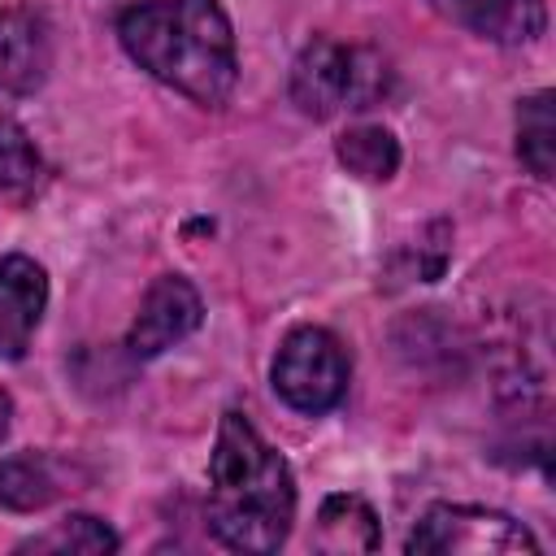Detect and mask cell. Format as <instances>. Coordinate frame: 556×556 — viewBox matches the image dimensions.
I'll return each mask as SVG.
<instances>
[{
	"label": "cell",
	"mask_w": 556,
	"mask_h": 556,
	"mask_svg": "<svg viewBox=\"0 0 556 556\" xmlns=\"http://www.w3.org/2000/svg\"><path fill=\"white\" fill-rule=\"evenodd\" d=\"M295 521L287 460L243 413H226L208 456V526L235 552H278Z\"/></svg>",
	"instance_id": "2"
},
{
	"label": "cell",
	"mask_w": 556,
	"mask_h": 556,
	"mask_svg": "<svg viewBox=\"0 0 556 556\" xmlns=\"http://www.w3.org/2000/svg\"><path fill=\"white\" fill-rule=\"evenodd\" d=\"M56 500V473L43 456L22 452L0 460V504L13 513H35Z\"/></svg>",
	"instance_id": "12"
},
{
	"label": "cell",
	"mask_w": 556,
	"mask_h": 556,
	"mask_svg": "<svg viewBox=\"0 0 556 556\" xmlns=\"http://www.w3.org/2000/svg\"><path fill=\"white\" fill-rule=\"evenodd\" d=\"M434 4L491 43H530L547 26L543 0H434Z\"/></svg>",
	"instance_id": "9"
},
{
	"label": "cell",
	"mask_w": 556,
	"mask_h": 556,
	"mask_svg": "<svg viewBox=\"0 0 556 556\" xmlns=\"http://www.w3.org/2000/svg\"><path fill=\"white\" fill-rule=\"evenodd\" d=\"M413 556H534V534L495 508L434 504L408 534Z\"/></svg>",
	"instance_id": "4"
},
{
	"label": "cell",
	"mask_w": 556,
	"mask_h": 556,
	"mask_svg": "<svg viewBox=\"0 0 556 556\" xmlns=\"http://www.w3.org/2000/svg\"><path fill=\"white\" fill-rule=\"evenodd\" d=\"M334 152L348 165V174H356L365 182H387L400 169V143L387 126H352L334 143Z\"/></svg>",
	"instance_id": "11"
},
{
	"label": "cell",
	"mask_w": 556,
	"mask_h": 556,
	"mask_svg": "<svg viewBox=\"0 0 556 556\" xmlns=\"http://www.w3.org/2000/svg\"><path fill=\"white\" fill-rule=\"evenodd\" d=\"M274 391L295 413H326L348 391V356L343 343L321 326H300L282 339L274 356Z\"/></svg>",
	"instance_id": "5"
},
{
	"label": "cell",
	"mask_w": 556,
	"mask_h": 556,
	"mask_svg": "<svg viewBox=\"0 0 556 556\" xmlns=\"http://www.w3.org/2000/svg\"><path fill=\"white\" fill-rule=\"evenodd\" d=\"M313 543L321 552H374L378 547V517L361 495H330L317 513V534Z\"/></svg>",
	"instance_id": "10"
},
{
	"label": "cell",
	"mask_w": 556,
	"mask_h": 556,
	"mask_svg": "<svg viewBox=\"0 0 556 556\" xmlns=\"http://www.w3.org/2000/svg\"><path fill=\"white\" fill-rule=\"evenodd\" d=\"M48 274L30 256L13 252L0 261V361H17L43 317Z\"/></svg>",
	"instance_id": "8"
},
{
	"label": "cell",
	"mask_w": 556,
	"mask_h": 556,
	"mask_svg": "<svg viewBox=\"0 0 556 556\" xmlns=\"http://www.w3.org/2000/svg\"><path fill=\"white\" fill-rule=\"evenodd\" d=\"M22 552H83V556H100V552H117V534L87 513H74L65 521H56L48 534L22 543Z\"/></svg>",
	"instance_id": "14"
},
{
	"label": "cell",
	"mask_w": 556,
	"mask_h": 556,
	"mask_svg": "<svg viewBox=\"0 0 556 556\" xmlns=\"http://www.w3.org/2000/svg\"><path fill=\"white\" fill-rule=\"evenodd\" d=\"M9 426H13V404H9V395L0 391V439L9 434Z\"/></svg>",
	"instance_id": "16"
},
{
	"label": "cell",
	"mask_w": 556,
	"mask_h": 556,
	"mask_svg": "<svg viewBox=\"0 0 556 556\" xmlns=\"http://www.w3.org/2000/svg\"><path fill=\"white\" fill-rule=\"evenodd\" d=\"M117 35L139 70L204 109L226 104L239 83L235 30L217 0H143L122 13Z\"/></svg>",
	"instance_id": "1"
},
{
	"label": "cell",
	"mask_w": 556,
	"mask_h": 556,
	"mask_svg": "<svg viewBox=\"0 0 556 556\" xmlns=\"http://www.w3.org/2000/svg\"><path fill=\"white\" fill-rule=\"evenodd\" d=\"M52 70V26L35 9H0V100L30 96Z\"/></svg>",
	"instance_id": "7"
},
{
	"label": "cell",
	"mask_w": 556,
	"mask_h": 556,
	"mask_svg": "<svg viewBox=\"0 0 556 556\" xmlns=\"http://www.w3.org/2000/svg\"><path fill=\"white\" fill-rule=\"evenodd\" d=\"M387 70L374 52L343 48L334 39H313L291 65V100L304 117H330L343 104L369 109V100L382 91Z\"/></svg>",
	"instance_id": "3"
},
{
	"label": "cell",
	"mask_w": 556,
	"mask_h": 556,
	"mask_svg": "<svg viewBox=\"0 0 556 556\" xmlns=\"http://www.w3.org/2000/svg\"><path fill=\"white\" fill-rule=\"evenodd\" d=\"M204 317V304H200V291L178 278V274H165L148 287L135 321H130V334H126V348L130 356L148 361V356H161L165 348L182 343Z\"/></svg>",
	"instance_id": "6"
},
{
	"label": "cell",
	"mask_w": 556,
	"mask_h": 556,
	"mask_svg": "<svg viewBox=\"0 0 556 556\" xmlns=\"http://www.w3.org/2000/svg\"><path fill=\"white\" fill-rule=\"evenodd\" d=\"M35 178H39V152L30 135L13 117H0V195L26 191Z\"/></svg>",
	"instance_id": "15"
},
{
	"label": "cell",
	"mask_w": 556,
	"mask_h": 556,
	"mask_svg": "<svg viewBox=\"0 0 556 556\" xmlns=\"http://www.w3.org/2000/svg\"><path fill=\"white\" fill-rule=\"evenodd\" d=\"M517 152L530 165V174L552 178L556 161V122H552V91H534L517 109Z\"/></svg>",
	"instance_id": "13"
}]
</instances>
